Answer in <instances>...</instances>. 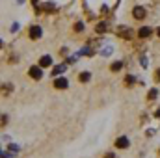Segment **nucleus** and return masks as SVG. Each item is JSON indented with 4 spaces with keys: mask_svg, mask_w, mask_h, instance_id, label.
<instances>
[{
    "mask_svg": "<svg viewBox=\"0 0 160 158\" xmlns=\"http://www.w3.org/2000/svg\"><path fill=\"white\" fill-rule=\"evenodd\" d=\"M114 147H116V149H119V151H125V149H128V147H130V140H128L127 136H119V138H116Z\"/></svg>",
    "mask_w": 160,
    "mask_h": 158,
    "instance_id": "nucleus-2",
    "label": "nucleus"
},
{
    "mask_svg": "<svg viewBox=\"0 0 160 158\" xmlns=\"http://www.w3.org/2000/svg\"><path fill=\"white\" fill-rule=\"evenodd\" d=\"M149 36H153V28H151V26H142V28L138 30V37H140V39H147Z\"/></svg>",
    "mask_w": 160,
    "mask_h": 158,
    "instance_id": "nucleus-8",
    "label": "nucleus"
},
{
    "mask_svg": "<svg viewBox=\"0 0 160 158\" xmlns=\"http://www.w3.org/2000/svg\"><path fill=\"white\" fill-rule=\"evenodd\" d=\"M6 123H8V116H6V114H4V116H2V126H4V125H6Z\"/></svg>",
    "mask_w": 160,
    "mask_h": 158,
    "instance_id": "nucleus-20",
    "label": "nucleus"
},
{
    "mask_svg": "<svg viewBox=\"0 0 160 158\" xmlns=\"http://www.w3.org/2000/svg\"><path fill=\"white\" fill-rule=\"evenodd\" d=\"M121 69H123V62H114V63H112V65H110V71H112V73H119Z\"/></svg>",
    "mask_w": 160,
    "mask_h": 158,
    "instance_id": "nucleus-13",
    "label": "nucleus"
},
{
    "mask_svg": "<svg viewBox=\"0 0 160 158\" xmlns=\"http://www.w3.org/2000/svg\"><path fill=\"white\" fill-rule=\"evenodd\" d=\"M118 34H119L121 37H127V39L132 36V32H130V28H128V26H119V28H118Z\"/></svg>",
    "mask_w": 160,
    "mask_h": 158,
    "instance_id": "nucleus-10",
    "label": "nucleus"
},
{
    "mask_svg": "<svg viewBox=\"0 0 160 158\" xmlns=\"http://www.w3.org/2000/svg\"><path fill=\"white\" fill-rule=\"evenodd\" d=\"M106 30H108V22H106V21H101V22L95 24V32H97V34H104Z\"/></svg>",
    "mask_w": 160,
    "mask_h": 158,
    "instance_id": "nucleus-9",
    "label": "nucleus"
},
{
    "mask_svg": "<svg viewBox=\"0 0 160 158\" xmlns=\"http://www.w3.org/2000/svg\"><path fill=\"white\" fill-rule=\"evenodd\" d=\"M8 149H9L11 153H17V151H19V145H15V143H11V145H8Z\"/></svg>",
    "mask_w": 160,
    "mask_h": 158,
    "instance_id": "nucleus-18",
    "label": "nucleus"
},
{
    "mask_svg": "<svg viewBox=\"0 0 160 158\" xmlns=\"http://www.w3.org/2000/svg\"><path fill=\"white\" fill-rule=\"evenodd\" d=\"M67 71V63H60V65H54L52 67V71H50V77H54V78H58L60 75H63Z\"/></svg>",
    "mask_w": 160,
    "mask_h": 158,
    "instance_id": "nucleus-7",
    "label": "nucleus"
},
{
    "mask_svg": "<svg viewBox=\"0 0 160 158\" xmlns=\"http://www.w3.org/2000/svg\"><path fill=\"white\" fill-rule=\"evenodd\" d=\"M54 7H56L54 2H45V4H43V9H45V11H52Z\"/></svg>",
    "mask_w": 160,
    "mask_h": 158,
    "instance_id": "nucleus-14",
    "label": "nucleus"
},
{
    "mask_svg": "<svg viewBox=\"0 0 160 158\" xmlns=\"http://www.w3.org/2000/svg\"><path fill=\"white\" fill-rule=\"evenodd\" d=\"M140 65H142V67H147V62H145V58H142V60H140Z\"/></svg>",
    "mask_w": 160,
    "mask_h": 158,
    "instance_id": "nucleus-19",
    "label": "nucleus"
},
{
    "mask_svg": "<svg viewBox=\"0 0 160 158\" xmlns=\"http://www.w3.org/2000/svg\"><path fill=\"white\" fill-rule=\"evenodd\" d=\"M134 82H136V78H134L132 75H127V77H125V84H127V86H132Z\"/></svg>",
    "mask_w": 160,
    "mask_h": 158,
    "instance_id": "nucleus-15",
    "label": "nucleus"
},
{
    "mask_svg": "<svg viewBox=\"0 0 160 158\" xmlns=\"http://www.w3.org/2000/svg\"><path fill=\"white\" fill-rule=\"evenodd\" d=\"M73 28H75V32H82V30H84V22H77Z\"/></svg>",
    "mask_w": 160,
    "mask_h": 158,
    "instance_id": "nucleus-16",
    "label": "nucleus"
},
{
    "mask_svg": "<svg viewBox=\"0 0 160 158\" xmlns=\"http://www.w3.org/2000/svg\"><path fill=\"white\" fill-rule=\"evenodd\" d=\"M155 119H160V108L158 110H155Z\"/></svg>",
    "mask_w": 160,
    "mask_h": 158,
    "instance_id": "nucleus-22",
    "label": "nucleus"
},
{
    "mask_svg": "<svg viewBox=\"0 0 160 158\" xmlns=\"http://www.w3.org/2000/svg\"><path fill=\"white\" fill-rule=\"evenodd\" d=\"M158 97V89L157 87H151L149 91H147V101H155Z\"/></svg>",
    "mask_w": 160,
    "mask_h": 158,
    "instance_id": "nucleus-12",
    "label": "nucleus"
},
{
    "mask_svg": "<svg viewBox=\"0 0 160 158\" xmlns=\"http://www.w3.org/2000/svg\"><path fill=\"white\" fill-rule=\"evenodd\" d=\"M89 80H91V73H89V71H82V73H78V82L86 84V82H89Z\"/></svg>",
    "mask_w": 160,
    "mask_h": 158,
    "instance_id": "nucleus-11",
    "label": "nucleus"
},
{
    "mask_svg": "<svg viewBox=\"0 0 160 158\" xmlns=\"http://www.w3.org/2000/svg\"><path fill=\"white\" fill-rule=\"evenodd\" d=\"M39 67L41 69H45V67H54V60H52V56L50 54H43L39 58Z\"/></svg>",
    "mask_w": 160,
    "mask_h": 158,
    "instance_id": "nucleus-6",
    "label": "nucleus"
},
{
    "mask_svg": "<svg viewBox=\"0 0 160 158\" xmlns=\"http://www.w3.org/2000/svg\"><path fill=\"white\" fill-rule=\"evenodd\" d=\"M52 86H54V89L63 91V89H67V87H69V80H67V77H58V78H54Z\"/></svg>",
    "mask_w": 160,
    "mask_h": 158,
    "instance_id": "nucleus-1",
    "label": "nucleus"
},
{
    "mask_svg": "<svg viewBox=\"0 0 160 158\" xmlns=\"http://www.w3.org/2000/svg\"><path fill=\"white\" fill-rule=\"evenodd\" d=\"M41 36H43V28H41L39 24L30 26V30H28V37H30V39L38 41V39H41Z\"/></svg>",
    "mask_w": 160,
    "mask_h": 158,
    "instance_id": "nucleus-3",
    "label": "nucleus"
},
{
    "mask_svg": "<svg viewBox=\"0 0 160 158\" xmlns=\"http://www.w3.org/2000/svg\"><path fill=\"white\" fill-rule=\"evenodd\" d=\"M2 158H11V155H9V153H6V151H4V153H2Z\"/></svg>",
    "mask_w": 160,
    "mask_h": 158,
    "instance_id": "nucleus-23",
    "label": "nucleus"
},
{
    "mask_svg": "<svg viewBox=\"0 0 160 158\" xmlns=\"http://www.w3.org/2000/svg\"><path fill=\"white\" fill-rule=\"evenodd\" d=\"M153 78H155V82H157V84L160 82V67L157 69V71H155V75H153Z\"/></svg>",
    "mask_w": 160,
    "mask_h": 158,
    "instance_id": "nucleus-17",
    "label": "nucleus"
},
{
    "mask_svg": "<svg viewBox=\"0 0 160 158\" xmlns=\"http://www.w3.org/2000/svg\"><path fill=\"white\" fill-rule=\"evenodd\" d=\"M104 158H116V155H114V153H106V155H104Z\"/></svg>",
    "mask_w": 160,
    "mask_h": 158,
    "instance_id": "nucleus-21",
    "label": "nucleus"
},
{
    "mask_svg": "<svg viewBox=\"0 0 160 158\" xmlns=\"http://www.w3.org/2000/svg\"><path fill=\"white\" fill-rule=\"evenodd\" d=\"M28 77L32 80H41L43 78V69H41L39 65H32V67L28 69Z\"/></svg>",
    "mask_w": 160,
    "mask_h": 158,
    "instance_id": "nucleus-5",
    "label": "nucleus"
},
{
    "mask_svg": "<svg viewBox=\"0 0 160 158\" xmlns=\"http://www.w3.org/2000/svg\"><path fill=\"white\" fill-rule=\"evenodd\" d=\"M132 17H134L136 21H143V19L147 17V9H145L143 6H134V7H132Z\"/></svg>",
    "mask_w": 160,
    "mask_h": 158,
    "instance_id": "nucleus-4",
    "label": "nucleus"
},
{
    "mask_svg": "<svg viewBox=\"0 0 160 158\" xmlns=\"http://www.w3.org/2000/svg\"><path fill=\"white\" fill-rule=\"evenodd\" d=\"M157 36H158V37H160V26H158V28H157Z\"/></svg>",
    "mask_w": 160,
    "mask_h": 158,
    "instance_id": "nucleus-24",
    "label": "nucleus"
}]
</instances>
